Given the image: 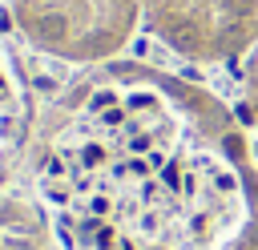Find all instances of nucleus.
<instances>
[{
	"mask_svg": "<svg viewBox=\"0 0 258 250\" xmlns=\"http://www.w3.org/2000/svg\"><path fill=\"white\" fill-rule=\"evenodd\" d=\"M145 32L189 65H242L258 44V0H141Z\"/></svg>",
	"mask_w": 258,
	"mask_h": 250,
	"instance_id": "7ed1b4c3",
	"label": "nucleus"
},
{
	"mask_svg": "<svg viewBox=\"0 0 258 250\" xmlns=\"http://www.w3.org/2000/svg\"><path fill=\"white\" fill-rule=\"evenodd\" d=\"M242 113H246L250 133L258 137V44L242 60Z\"/></svg>",
	"mask_w": 258,
	"mask_h": 250,
	"instance_id": "39448f33",
	"label": "nucleus"
},
{
	"mask_svg": "<svg viewBox=\"0 0 258 250\" xmlns=\"http://www.w3.org/2000/svg\"><path fill=\"white\" fill-rule=\"evenodd\" d=\"M36 194L60 250H258L250 129L177 73L97 77L52 129Z\"/></svg>",
	"mask_w": 258,
	"mask_h": 250,
	"instance_id": "f257e3e1",
	"label": "nucleus"
},
{
	"mask_svg": "<svg viewBox=\"0 0 258 250\" xmlns=\"http://www.w3.org/2000/svg\"><path fill=\"white\" fill-rule=\"evenodd\" d=\"M20 40L60 65H105L141 28V0H8Z\"/></svg>",
	"mask_w": 258,
	"mask_h": 250,
	"instance_id": "f03ea898",
	"label": "nucleus"
},
{
	"mask_svg": "<svg viewBox=\"0 0 258 250\" xmlns=\"http://www.w3.org/2000/svg\"><path fill=\"white\" fill-rule=\"evenodd\" d=\"M16 133H20V89H16V77L0 52V157L8 153Z\"/></svg>",
	"mask_w": 258,
	"mask_h": 250,
	"instance_id": "20e7f679",
	"label": "nucleus"
}]
</instances>
